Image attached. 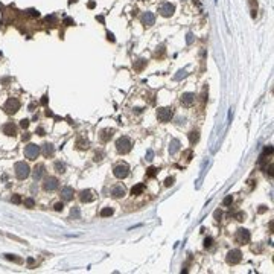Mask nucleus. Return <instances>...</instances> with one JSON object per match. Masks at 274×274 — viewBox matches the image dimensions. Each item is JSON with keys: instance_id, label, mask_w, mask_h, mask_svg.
Segmentation results:
<instances>
[{"instance_id": "obj_1", "label": "nucleus", "mask_w": 274, "mask_h": 274, "mask_svg": "<svg viewBox=\"0 0 274 274\" xmlns=\"http://www.w3.org/2000/svg\"><path fill=\"white\" fill-rule=\"evenodd\" d=\"M14 171H15L17 178H20V180H24V178H28L31 175V167L24 162H17L15 166H14Z\"/></svg>"}, {"instance_id": "obj_2", "label": "nucleus", "mask_w": 274, "mask_h": 274, "mask_svg": "<svg viewBox=\"0 0 274 274\" xmlns=\"http://www.w3.org/2000/svg\"><path fill=\"white\" fill-rule=\"evenodd\" d=\"M131 146H133V143H131V140H129L128 137H120V139H117V142H116V149L119 151L120 154H128L129 151H131Z\"/></svg>"}, {"instance_id": "obj_3", "label": "nucleus", "mask_w": 274, "mask_h": 274, "mask_svg": "<svg viewBox=\"0 0 274 274\" xmlns=\"http://www.w3.org/2000/svg\"><path fill=\"white\" fill-rule=\"evenodd\" d=\"M40 154V146L35 145V143H29L28 146L24 148V157L28 160H35Z\"/></svg>"}, {"instance_id": "obj_4", "label": "nucleus", "mask_w": 274, "mask_h": 274, "mask_svg": "<svg viewBox=\"0 0 274 274\" xmlns=\"http://www.w3.org/2000/svg\"><path fill=\"white\" fill-rule=\"evenodd\" d=\"M113 174L116 178H126L128 174H129V166L126 163H119L116 165L114 169H113Z\"/></svg>"}, {"instance_id": "obj_5", "label": "nucleus", "mask_w": 274, "mask_h": 274, "mask_svg": "<svg viewBox=\"0 0 274 274\" xmlns=\"http://www.w3.org/2000/svg\"><path fill=\"white\" fill-rule=\"evenodd\" d=\"M5 111L8 113V114H14V113H17L18 110H20V102H18V99H15V98H9L8 101H6V104H5Z\"/></svg>"}, {"instance_id": "obj_6", "label": "nucleus", "mask_w": 274, "mask_h": 274, "mask_svg": "<svg viewBox=\"0 0 274 274\" xmlns=\"http://www.w3.org/2000/svg\"><path fill=\"white\" fill-rule=\"evenodd\" d=\"M58 186H60L58 178H55V177H46V178H44L43 189H44L46 192H54V190L58 189Z\"/></svg>"}, {"instance_id": "obj_7", "label": "nucleus", "mask_w": 274, "mask_h": 274, "mask_svg": "<svg viewBox=\"0 0 274 274\" xmlns=\"http://www.w3.org/2000/svg\"><path fill=\"white\" fill-rule=\"evenodd\" d=\"M172 116H174V110L171 108V107H165V108H160L159 111H157V117H159V120L160 122H169L172 119Z\"/></svg>"}, {"instance_id": "obj_8", "label": "nucleus", "mask_w": 274, "mask_h": 274, "mask_svg": "<svg viewBox=\"0 0 274 274\" xmlns=\"http://www.w3.org/2000/svg\"><path fill=\"white\" fill-rule=\"evenodd\" d=\"M250 231L248 230H245V228H239L238 231H236V242L238 244H248L250 242Z\"/></svg>"}, {"instance_id": "obj_9", "label": "nucleus", "mask_w": 274, "mask_h": 274, "mask_svg": "<svg viewBox=\"0 0 274 274\" xmlns=\"http://www.w3.org/2000/svg\"><path fill=\"white\" fill-rule=\"evenodd\" d=\"M241 259H242V253L239 250H231V251L227 253V264H230V265L239 264Z\"/></svg>"}, {"instance_id": "obj_10", "label": "nucleus", "mask_w": 274, "mask_h": 274, "mask_svg": "<svg viewBox=\"0 0 274 274\" xmlns=\"http://www.w3.org/2000/svg\"><path fill=\"white\" fill-rule=\"evenodd\" d=\"M174 11H175V6L172 3H169V2L160 5V8H159V12H160L163 17H171L174 14Z\"/></svg>"}, {"instance_id": "obj_11", "label": "nucleus", "mask_w": 274, "mask_h": 274, "mask_svg": "<svg viewBox=\"0 0 274 274\" xmlns=\"http://www.w3.org/2000/svg\"><path fill=\"white\" fill-rule=\"evenodd\" d=\"M44 171H46L44 165H41V163L35 165L34 171H32V177H34V180H35V181H40V180L43 178V175H44Z\"/></svg>"}, {"instance_id": "obj_12", "label": "nucleus", "mask_w": 274, "mask_h": 274, "mask_svg": "<svg viewBox=\"0 0 274 274\" xmlns=\"http://www.w3.org/2000/svg\"><path fill=\"white\" fill-rule=\"evenodd\" d=\"M2 131H3V134H6V136H9V137H11V136L14 137V136L17 134V126L12 123V122H8V123L3 125Z\"/></svg>"}, {"instance_id": "obj_13", "label": "nucleus", "mask_w": 274, "mask_h": 274, "mask_svg": "<svg viewBox=\"0 0 274 274\" xmlns=\"http://www.w3.org/2000/svg\"><path fill=\"white\" fill-rule=\"evenodd\" d=\"M60 195H61V200L62 201H70L73 198V189L70 186H66V187L61 189V193Z\"/></svg>"}, {"instance_id": "obj_14", "label": "nucleus", "mask_w": 274, "mask_h": 274, "mask_svg": "<svg viewBox=\"0 0 274 274\" xmlns=\"http://www.w3.org/2000/svg\"><path fill=\"white\" fill-rule=\"evenodd\" d=\"M193 102H195V95L193 93H184L181 96V104L184 107H190V105H193Z\"/></svg>"}, {"instance_id": "obj_15", "label": "nucleus", "mask_w": 274, "mask_h": 274, "mask_svg": "<svg viewBox=\"0 0 274 274\" xmlns=\"http://www.w3.org/2000/svg\"><path fill=\"white\" fill-rule=\"evenodd\" d=\"M123 195H125V187L120 186V184H117L111 189V197L113 198H122Z\"/></svg>"}, {"instance_id": "obj_16", "label": "nucleus", "mask_w": 274, "mask_h": 274, "mask_svg": "<svg viewBox=\"0 0 274 274\" xmlns=\"http://www.w3.org/2000/svg\"><path fill=\"white\" fill-rule=\"evenodd\" d=\"M154 21H155V17H154L152 12H145V14L142 15V23L145 26H152Z\"/></svg>"}, {"instance_id": "obj_17", "label": "nucleus", "mask_w": 274, "mask_h": 274, "mask_svg": "<svg viewBox=\"0 0 274 274\" xmlns=\"http://www.w3.org/2000/svg\"><path fill=\"white\" fill-rule=\"evenodd\" d=\"M79 200L82 201V203H90V201H93L95 200V197H93V192L91 190H82L81 193H79Z\"/></svg>"}, {"instance_id": "obj_18", "label": "nucleus", "mask_w": 274, "mask_h": 274, "mask_svg": "<svg viewBox=\"0 0 274 274\" xmlns=\"http://www.w3.org/2000/svg\"><path fill=\"white\" fill-rule=\"evenodd\" d=\"M54 152H55L54 145H52V143H44V145H43V155H44V157H52Z\"/></svg>"}, {"instance_id": "obj_19", "label": "nucleus", "mask_w": 274, "mask_h": 274, "mask_svg": "<svg viewBox=\"0 0 274 274\" xmlns=\"http://www.w3.org/2000/svg\"><path fill=\"white\" fill-rule=\"evenodd\" d=\"M178 149H180V140L172 139L171 143H169V152H171V154H175Z\"/></svg>"}, {"instance_id": "obj_20", "label": "nucleus", "mask_w": 274, "mask_h": 274, "mask_svg": "<svg viewBox=\"0 0 274 274\" xmlns=\"http://www.w3.org/2000/svg\"><path fill=\"white\" fill-rule=\"evenodd\" d=\"M113 133H114V129H104L102 134H101V140L102 142H108L113 137Z\"/></svg>"}, {"instance_id": "obj_21", "label": "nucleus", "mask_w": 274, "mask_h": 274, "mask_svg": "<svg viewBox=\"0 0 274 274\" xmlns=\"http://www.w3.org/2000/svg\"><path fill=\"white\" fill-rule=\"evenodd\" d=\"M198 140H200V133L198 131H190L189 133V142L192 143V145H195Z\"/></svg>"}, {"instance_id": "obj_22", "label": "nucleus", "mask_w": 274, "mask_h": 274, "mask_svg": "<svg viewBox=\"0 0 274 274\" xmlns=\"http://www.w3.org/2000/svg\"><path fill=\"white\" fill-rule=\"evenodd\" d=\"M143 190H145V186H143L142 183H139V184L133 186V189H131V195H140Z\"/></svg>"}, {"instance_id": "obj_23", "label": "nucleus", "mask_w": 274, "mask_h": 274, "mask_svg": "<svg viewBox=\"0 0 274 274\" xmlns=\"http://www.w3.org/2000/svg\"><path fill=\"white\" fill-rule=\"evenodd\" d=\"M157 172H159V169L155 167V166H151V167H148V169H146V177L152 178V177L157 175Z\"/></svg>"}, {"instance_id": "obj_24", "label": "nucleus", "mask_w": 274, "mask_h": 274, "mask_svg": "<svg viewBox=\"0 0 274 274\" xmlns=\"http://www.w3.org/2000/svg\"><path fill=\"white\" fill-rule=\"evenodd\" d=\"M55 171H57L58 174L66 172V165H64V163H61V162H57V163H55Z\"/></svg>"}, {"instance_id": "obj_25", "label": "nucleus", "mask_w": 274, "mask_h": 274, "mask_svg": "<svg viewBox=\"0 0 274 274\" xmlns=\"http://www.w3.org/2000/svg\"><path fill=\"white\" fill-rule=\"evenodd\" d=\"M113 215V209L111 207H105V209H102L101 210V216L102 218H107V216H111Z\"/></svg>"}, {"instance_id": "obj_26", "label": "nucleus", "mask_w": 274, "mask_h": 274, "mask_svg": "<svg viewBox=\"0 0 274 274\" xmlns=\"http://www.w3.org/2000/svg\"><path fill=\"white\" fill-rule=\"evenodd\" d=\"M76 145H78V148H79V149H87V148H88V142L84 140V139H79Z\"/></svg>"}, {"instance_id": "obj_27", "label": "nucleus", "mask_w": 274, "mask_h": 274, "mask_svg": "<svg viewBox=\"0 0 274 274\" xmlns=\"http://www.w3.org/2000/svg\"><path fill=\"white\" fill-rule=\"evenodd\" d=\"M70 216H72V219H79V209L78 207H73L72 209V212H70Z\"/></svg>"}, {"instance_id": "obj_28", "label": "nucleus", "mask_w": 274, "mask_h": 274, "mask_svg": "<svg viewBox=\"0 0 274 274\" xmlns=\"http://www.w3.org/2000/svg\"><path fill=\"white\" fill-rule=\"evenodd\" d=\"M24 206H26V207H29V209H32V207L35 206L34 198H26V200H24Z\"/></svg>"}, {"instance_id": "obj_29", "label": "nucleus", "mask_w": 274, "mask_h": 274, "mask_svg": "<svg viewBox=\"0 0 274 274\" xmlns=\"http://www.w3.org/2000/svg\"><path fill=\"white\" fill-rule=\"evenodd\" d=\"M174 181H175V178H174V177H167V178L165 180V186H166V187L172 186V184H174Z\"/></svg>"}, {"instance_id": "obj_30", "label": "nucleus", "mask_w": 274, "mask_h": 274, "mask_svg": "<svg viewBox=\"0 0 274 274\" xmlns=\"http://www.w3.org/2000/svg\"><path fill=\"white\" fill-rule=\"evenodd\" d=\"M5 257H6L8 260H14V262H21V259H18V257H15L14 254H5Z\"/></svg>"}, {"instance_id": "obj_31", "label": "nucleus", "mask_w": 274, "mask_h": 274, "mask_svg": "<svg viewBox=\"0 0 274 274\" xmlns=\"http://www.w3.org/2000/svg\"><path fill=\"white\" fill-rule=\"evenodd\" d=\"M212 244H213V238H206V241H204V247H206V248L212 247Z\"/></svg>"}, {"instance_id": "obj_32", "label": "nucleus", "mask_w": 274, "mask_h": 274, "mask_svg": "<svg viewBox=\"0 0 274 274\" xmlns=\"http://www.w3.org/2000/svg\"><path fill=\"white\" fill-rule=\"evenodd\" d=\"M231 201H233L231 195H227V197L224 198V201H223V204H224V206H230V204H231Z\"/></svg>"}, {"instance_id": "obj_33", "label": "nucleus", "mask_w": 274, "mask_h": 274, "mask_svg": "<svg viewBox=\"0 0 274 274\" xmlns=\"http://www.w3.org/2000/svg\"><path fill=\"white\" fill-rule=\"evenodd\" d=\"M28 12H29V15H31V17H40V12L35 11V9H29Z\"/></svg>"}, {"instance_id": "obj_34", "label": "nucleus", "mask_w": 274, "mask_h": 274, "mask_svg": "<svg viewBox=\"0 0 274 274\" xmlns=\"http://www.w3.org/2000/svg\"><path fill=\"white\" fill-rule=\"evenodd\" d=\"M54 209H55L57 212H61L62 209H64V204H62V203H57V204L54 206Z\"/></svg>"}, {"instance_id": "obj_35", "label": "nucleus", "mask_w": 274, "mask_h": 274, "mask_svg": "<svg viewBox=\"0 0 274 274\" xmlns=\"http://www.w3.org/2000/svg\"><path fill=\"white\" fill-rule=\"evenodd\" d=\"M12 203H14V204H20V203H21L20 195H14V197H12Z\"/></svg>"}, {"instance_id": "obj_36", "label": "nucleus", "mask_w": 274, "mask_h": 274, "mask_svg": "<svg viewBox=\"0 0 274 274\" xmlns=\"http://www.w3.org/2000/svg\"><path fill=\"white\" fill-rule=\"evenodd\" d=\"M186 75H187V73H186V70H180V72H178V75H175V79H180L181 76L184 78Z\"/></svg>"}, {"instance_id": "obj_37", "label": "nucleus", "mask_w": 274, "mask_h": 274, "mask_svg": "<svg viewBox=\"0 0 274 274\" xmlns=\"http://www.w3.org/2000/svg\"><path fill=\"white\" fill-rule=\"evenodd\" d=\"M20 126H21V128H28V126H29V120H28V119H23V120L20 122Z\"/></svg>"}, {"instance_id": "obj_38", "label": "nucleus", "mask_w": 274, "mask_h": 274, "mask_svg": "<svg viewBox=\"0 0 274 274\" xmlns=\"http://www.w3.org/2000/svg\"><path fill=\"white\" fill-rule=\"evenodd\" d=\"M192 41H193V35H192V34L189 32V34L186 35V43H187V44H190Z\"/></svg>"}, {"instance_id": "obj_39", "label": "nucleus", "mask_w": 274, "mask_h": 274, "mask_svg": "<svg viewBox=\"0 0 274 274\" xmlns=\"http://www.w3.org/2000/svg\"><path fill=\"white\" fill-rule=\"evenodd\" d=\"M152 157H154V152H152V149H148V152H146V160H152Z\"/></svg>"}, {"instance_id": "obj_40", "label": "nucleus", "mask_w": 274, "mask_h": 274, "mask_svg": "<svg viewBox=\"0 0 274 274\" xmlns=\"http://www.w3.org/2000/svg\"><path fill=\"white\" fill-rule=\"evenodd\" d=\"M64 23H66L67 26H72V24H75L73 18H69V17H66V18H64Z\"/></svg>"}, {"instance_id": "obj_41", "label": "nucleus", "mask_w": 274, "mask_h": 274, "mask_svg": "<svg viewBox=\"0 0 274 274\" xmlns=\"http://www.w3.org/2000/svg\"><path fill=\"white\" fill-rule=\"evenodd\" d=\"M37 133H38V136H44V129L40 126V128H37Z\"/></svg>"}, {"instance_id": "obj_42", "label": "nucleus", "mask_w": 274, "mask_h": 274, "mask_svg": "<svg viewBox=\"0 0 274 274\" xmlns=\"http://www.w3.org/2000/svg\"><path fill=\"white\" fill-rule=\"evenodd\" d=\"M21 139H23V142H24V140H29V139H31V134H29V133H24Z\"/></svg>"}, {"instance_id": "obj_43", "label": "nucleus", "mask_w": 274, "mask_h": 274, "mask_svg": "<svg viewBox=\"0 0 274 274\" xmlns=\"http://www.w3.org/2000/svg\"><path fill=\"white\" fill-rule=\"evenodd\" d=\"M244 218H245L244 213H238V215H236V219H238V221H244Z\"/></svg>"}, {"instance_id": "obj_44", "label": "nucleus", "mask_w": 274, "mask_h": 274, "mask_svg": "<svg viewBox=\"0 0 274 274\" xmlns=\"http://www.w3.org/2000/svg\"><path fill=\"white\" fill-rule=\"evenodd\" d=\"M47 104V96H43V99H41V105H46Z\"/></svg>"}, {"instance_id": "obj_45", "label": "nucleus", "mask_w": 274, "mask_h": 274, "mask_svg": "<svg viewBox=\"0 0 274 274\" xmlns=\"http://www.w3.org/2000/svg\"><path fill=\"white\" fill-rule=\"evenodd\" d=\"M271 152H273V148H271V146L265 148V154H271Z\"/></svg>"}, {"instance_id": "obj_46", "label": "nucleus", "mask_w": 274, "mask_h": 274, "mask_svg": "<svg viewBox=\"0 0 274 274\" xmlns=\"http://www.w3.org/2000/svg\"><path fill=\"white\" fill-rule=\"evenodd\" d=\"M215 218L219 221V218H221V212H219V210H216V212H215Z\"/></svg>"}, {"instance_id": "obj_47", "label": "nucleus", "mask_w": 274, "mask_h": 274, "mask_svg": "<svg viewBox=\"0 0 274 274\" xmlns=\"http://www.w3.org/2000/svg\"><path fill=\"white\" fill-rule=\"evenodd\" d=\"M139 61H143V60H139ZM142 66H143V62H139L137 66H136V69H137V70H140V69H142Z\"/></svg>"}, {"instance_id": "obj_48", "label": "nucleus", "mask_w": 274, "mask_h": 274, "mask_svg": "<svg viewBox=\"0 0 274 274\" xmlns=\"http://www.w3.org/2000/svg\"><path fill=\"white\" fill-rule=\"evenodd\" d=\"M108 40H111V41H114V37H113V34H110V32H108Z\"/></svg>"}, {"instance_id": "obj_49", "label": "nucleus", "mask_w": 274, "mask_h": 274, "mask_svg": "<svg viewBox=\"0 0 274 274\" xmlns=\"http://www.w3.org/2000/svg\"><path fill=\"white\" fill-rule=\"evenodd\" d=\"M101 157H102V152H101V154H96V159H95V160L98 162V160H101Z\"/></svg>"}, {"instance_id": "obj_50", "label": "nucleus", "mask_w": 274, "mask_h": 274, "mask_svg": "<svg viewBox=\"0 0 274 274\" xmlns=\"http://www.w3.org/2000/svg\"><path fill=\"white\" fill-rule=\"evenodd\" d=\"M88 8H95V2H90L88 3Z\"/></svg>"}]
</instances>
